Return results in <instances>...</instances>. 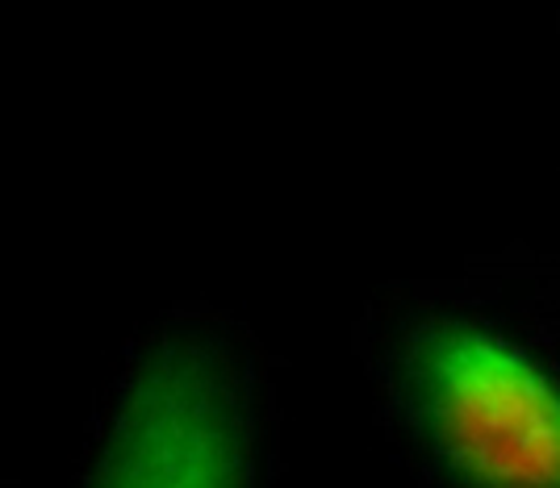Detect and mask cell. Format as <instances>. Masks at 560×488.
Wrapping results in <instances>:
<instances>
[{
	"label": "cell",
	"instance_id": "1",
	"mask_svg": "<svg viewBox=\"0 0 560 488\" xmlns=\"http://www.w3.org/2000/svg\"><path fill=\"white\" fill-rule=\"evenodd\" d=\"M427 393L447 447L490 480H560V401L518 355L447 334L427 355Z\"/></svg>",
	"mask_w": 560,
	"mask_h": 488
},
{
	"label": "cell",
	"instance_id": "2",
	"mask_svg": "<svg viewBox=\"0 0 560 488\" xmlns=\"http://www.w3.org/2000/svg\"><path fill=\"white\" fill-rule=\"evenodd\" d=\"M117 480H218L231 464V426L197 368H167L147 380L114 447Z\"/></svg>",
	"mask_w": 560,
	"mask_h": 488
}]
</instances>
